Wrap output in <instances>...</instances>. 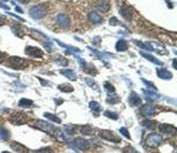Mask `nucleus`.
<instances>
[{
  "mask_svg": "<svg viewBox=\"0 0 177 153\" xmlns=\"http://www.w3.org/2000/svg\"><path fill=\"white\" fill-rule=\"evenodd\" d=\"M30 17L34 19H41L46 14V9L43 5H35L30 9Z\"/></svg>",
  "mask_w": 177,
  "mask_h": 153,
  "instance_id": "f257e3e1",
  "label": "nucleus"
},
{
  "mask_svg": "<svg viewBox=\"0 0 177 153\" xmlns=\"http://www.w3.org/2000/svg\"><path fill=\"white\" fill-rule=\"evenodd\" d=\"M9 65L11 66V68H14V70H23V68H27L28 63L25 60L20 59L18 56H12L9 60Z\"/></svg>",
  "mask_w": 177,
  "mask_h": 153,
  "instance_id": "f03ea898",
  "label": "nucleus"
},
{
  "mask_svg": "<svg viewBox=\"0 0 177 153\" xmlns=\"http://www.w3.org/2000/svg\"><path fill=\"white\" fill-rule=\"evenodd\" d=\"M162 141H163V139H162V136L158 135V134H150L147 136V140H146L147 145L151 146V147H157V146L160 145Z\"/></svg>",
  "mask_w": 177,
  "mask_h": 153,
  "instance_id": "7ed1b4c3",
  "label": "nucleus"
},
{
  "mask_svg": "<svg viewBox=\"0 0 177 153\" xmlns=\"http://www.w3.org/2000/svg\"><path fill=\"white\" fill-rule=\"evenodd\" d=\"M36 127L41 129V131H43V132L48 133V134H54V128H53V126L49 124L48 122H44V121H42V120H37L36 121Z\"/></svg>",
  "mask_w": 177,
  "mask_h": 153,
  "instance_id": "20e7f679",
  "label": "nucleus"
},
{
  "mask_svg": "<svg viewBox=\"0 0 177 153\" xmlns=\"http://www.w3.org/2000/svg\"><path fill=\"white\" fill-rule=\"evenodd\" d=\"M25 54L29 55L31 58H42L43 56V53L42 50L37 48V47H27L25 48Z\"/></svg>",
  "mask_w": 177,
  "mask_h": 153,
  "instance_id": "39448f33",
  "label": "nucleus"
},
{
  "mask_svg": "<svg viewBox=\"0 0 177 153\" xmlns=\"http://www.w3.org/2000/svg\"><path fill=\"white\" fill-rule=\"evenodd\" d=\"M99 136L105 139V140H109V141H113V143H120V139L117 136L114 135V133L110 132V131H101L99 132Z\"/></svg>",
  "mask_w": 177,
  "mask_h": 153,
  "instance_id": "423d86ee",
  "label": "nucleus"
},
{
  "mask_svg": "<svg viewBox=\"0 0 177 153\" xmlns=\"http://www.w3.org/2000/svg\"><path fill=\"white\" fill-rule=\"evenodd\" d=\"M11 121L14 124H17V126H20V124H24L27 122V116L24 114H22V112H16V114L12 115Z\"/></svg>",
  "mask_w": 177,
  "mask_h": 153,
  "instance_id": "0eeeda50",
  "label": "nucleus"
},
{
  "mask_svg": "<svg viewBox=\"0 0 177 153\" xmlns=\"http://www.w3.org/2000/svg\"><path fill=\"white\" fill-rule=\"evenodd\" d=\"M158 129L162 134H171V135H175L176 134V128L171 124H159L158 126Z\"/></svg>",
  "mask_w": 177,
  "mask_h": 153,
  "instance_id": "6e6552de",
  "label": "nucleus"
},
{
  "mask_svg": "<svg viewBox=\"0 0 177 153\" xmlns=\"http://www.w3.org/2000/svg\"><path fill=\"white\" fill-rule=\"evenodd\" d=\"M140 114L141 116H153L156 114V109L153 108V105H150V104H146V105H142L141 109H140Z\"/></svg>",
  "mask_w": 177,
  "mask_h": 153,
  "instance_id": "1a4fd4ad",
  "label": "nucleus"
},
{
  "mask_svg": "<svg viewBox=\"0 0 177 153\" xmlns=\"http://www.w3.org/2000/svg\"><path fill=\"white\" fill-rule=\"evenodd\" d=\"M56 23L59 24L61 28H68L69 24H71V21H69V18L66 14L60 13V14L56 16Z\"/></svg>",
  "mask_w": 177,
  "mask_h": 153,
  "instance_id": "9d476101",
  "label": "nucleus"
},
{
  "mask_svg": "<svg viewBox=\"0 0 177 153\" xmlns=\"http://www.w3.org/2000/svg\"><path fill=\"white\" fill-rule=\"evenodd\" d=\"M74 145L78 147L79 150H81V151H85V150H88V147H90V143H88V140L83 139V138H76L74 139Z\"/></svg>",
  "mask_w": 177,
  "mask_h": 153,
  "instance_id": "9b49d317",
  "label": "nucleus"
},
{
  "mask_svg": "<svg viewBox=\"0 0 177 153\" xmlns=\"http://www.w3.org/2000/svg\"><path fill=\"white\" fill-rule=\"evenodd\" d=\"M128 102L132 107H138V105H141V98L140 96H138L135 92H130L129 95V98H128Z\"/></svg>",
  "mask_w": 177,
  "mask_h": 153,
  "instance_id": "f8f14e48",
  "label": "nucleus"
},
{
  "mask_svg": "<svg viewBox=\"0 0 177 153\" xmlns=\"http://www.w3.org/2000/svg\"><path fill=\"white\" fill-rule=\"evenodd\" d=\"M88 18L92 24H99V23H102V21H103V19H102V16L99 14L98 12H96V11L90 12L88 14Z\"/></svg>",
  "mask_w": 177,
  "mask_h": 153,
  "instance_id": "ddd939ff",
  "label": "nucleus"
},
{
  "mask_svg": "<svg viewBox=\"0 0 177 153\" xmlns=\"http://www.w3.org/2000/svg\"><path fill=\"white\" fill-rule=\"evenodd\" d=\"M96 7L102 12H108L110 10V4L105 0H98L96 2Z\"/></svg>",
  "mask_w": 177,
  "mask_h": 153,
  "instance_id": "4468645a",
  "label": "nucleus"
},
{
  "mask_svg": "<svg viewBox=\"0 0 177 153\" xmlns=\"http://www.w3.org/2000/svg\"><path fill=\"white\" fill-rule=\"evenodd\" d=\"M157 74H158V77L162 78V79H171V78H172V74L167 71V70H165V68H158Z\"/></svg>",
  "mask_w": 177,
  "mask_h": 153,
  "instance_id": "2eb2a0df",
  "label": "nucleus"
},
{
  "mask_svg": "<svg viewBox=\"0 0 177 153\" xmlns=\"http://www.w3.org/2000/svg\"><path fill=\"white\" fill-rule=\"evenodd\" d=\"M11 147L18 153H28V148L19 143H11Z\"/></svg>",
  "mask_w": 177,
  "mask_h": 153,
  "instance_id": "dca6fc26",
  "label": "nucleus"
},
{
  "mask_svg": "<svg viewBox=\"0 0 177 153\" xmlns=\"http://www.w3.org/2000/svg\"><path fill=\"white\" fill-rule=\"evenodd\" d=\"M120 13H121V16H122L126 21H130V19H132V13H130V10L127 9L126 6H121V9H120Z\"/></svg>",
  "mask_w": 177,
  "mask_h": 153,
  "instance_id": "f3484780",
  "label": "nucleus"
},
{
  "mask_svg": "<svg viewBox=\"0 0 177 153\" xmlns=\"http://www.w3.org/2000/svg\"><path fill=\"white\" fill-rule=\"evenodd\" d=\"M60 73H61L62 75H65L66 78L71 79V80H77V74H76V72L71 71V70H61Z\"/></svg>",
  "mask_w": 177,
  "mask_h": 153,
  "instance_id": "a211bd4d",
  "label": "nucleus"
},
{
  "mask_svg": "<svg viewBox=\"0 0 177 153\" xmlns=\"http://www.w3.org/2000/svg\"><path fill=\"white\" fill-rule=\"evenodd\" d=\"M141 54V56H144L146 60H148V61H151V62H153V63H156V65H159V66H163V62L162 61H159V60H157L154 56H152V55H150V54H147V53H140Z\"/></svg>",
  "mask_w": 177,
  "mask_h": 153,
  "instance_id": "6ab92c4d",
  "label": "nucleus"
},
{
  "mask_svg": "<svg viewBox=\"0 0 177 153\" xmlns=\"http://www.w3.org/2000/svg\"><path fill=\"white\" fill-rule=\"evenodd\" d=\"M116 50L117 51H126L128 49V44L127 42L125 41V40H118L116 42Z\"/></svg>",
  "mask_w": 177,
  "mask_h": 153,
  "instance_id": "aec40b11",
  "label": "nucleus"
},
{
  "mask_svg": "<svg viewBox=\"0 0 177 153\" xmlns=\"http://www.w3.org/2000/svg\"><path fill=\"white\" fill-rule=\"evenodd\" d=\"M80 133L83 135H92L93 134V128L90 126V124H85L80 128Z\"/></svg>",
  "mask_w": 177,
  "mask_h": 153,
  "instance_id": "412c9836",
  "label": "nucleus"
},
{
  "mask_svg": "<svg viewBox=\"0 0 177 153\" xmlns=\"http://www.w3.org/2000/svg\"><path fill=\"white\" fill-rule=\"evenodd\" d=\"M141 124L144 126V127H146V128H150V129H154L157 126V122L156 121H150V120H144L142 122H141Z\"/></svg>",
  "mask_w": 177,
  "mask_h": 153,
  "instance_id": "4be33fe9",
  "label": "nucleus"
},
{
  "mask_svg": "<svg viewBox=\"0 0 177 153\" xmlns=\"http://www.w3.org/2000/svg\"><path fill=\"white\" fill-rule=\"evenodd\" d=\"M18 105L22 107V108H30L32 105V101L27 99V98H22L19 102H18Z\"/></svg>",
  "mask_w": 177,
  "mask_h": 153,
  "instance_id": "5701e85b",
  "label": "nucleus"
},
{
  "mask_svg": "<svg viewBox=\"0 0 177 153\" xmlns=\"http://www.w3.org/2000/svg\"><path fill=\"white\" fill-rule=\"evenodd\" d=\"M43 115H44V117H47L48 120L53 121V122H55V123H60V122H61V120H60L59 117H58V116H55V115H53V114H49V112H44Z\"/></svg>",
  "mask_w": 177,
  "mask_h": 153,
  "instance_id": "b1692460",
  "label": "nucleus"
},
{
  "mask_svg": "<svg viewBox=\"0 0 177 153\" xmlns=\"http://www.w3.org/2000/svg\"><path fill=\"white\" fill-rule=\"evenodd\" d=\"M0 138L4 140H9L10 139V132L6 128H0Z\"/></svg>",
  "mask_w": 177,
  "mask_h": 153,
  "instance_id": "393cba45",
  "label": "nucleus"
},
{
  "mask_svg": "<svg viewBox=\"0 0 177 153\" xmlns=\"http://www.w3.org/2000/svg\"><path fill=\"white\" fill-rule=\"evenodd\" d=\"M59 90L62 92H72L73 87L68 84H61V85H59Z\"/></svg>",
  "mask_w": 177,
  "mask_h": 153,
  "instance_id": "a878e982",
  "label": "nucleus"
},
{
  "mask_svg": "<svg viewBox=\"0 0 177 153\" xmlns=\"http://www.w3.org/2000/svg\"><path fill=\"white\" fill-rule=\"evenodd\" d=\"M90 108H91V110H93V111L96 112H98L101 110V105L97 102H95V101L90 102Z\"/></svg>",
  "mask_w": 177,
  "mask_h": 153,
  "instance_id": "bb28decb",
  "label": "nucleus"
},
{
  "mask_svg": "<svg viewBox=\"0 0 177 153\" xmlns=\"http://www.w3.org/2000/svg\"><path fill=\"white\" fill-rule=\"evenodd\" d=\"M104 89H105L109 93H114V92H115V87H114V86H113V85H111L110 83H108V82L104 83Z\"/></svg>",
  "mask_w": 177,
  "mask_h": 153,
  "instance_id": "cd10ccee",
  "label": "nucleus"
},
{
  "mask_svg": "<svg viewBox=\"0 0 177 153\" xmlns=\"http://www.w3.org/2000/svg\"><path fill=\"white\" fill-rule=\"evenodd\" d=\"M104 115H105L107 117H109V119H113V120H117L118 119V115L116 112H111V111H109V110H107V111L104 112Z\"/></svg>",
  "mask_w": 177,
  "mask_h": 153,
  "instance_id": "c85d7f7f",
  "label": "nucleus"
},
{
  "mask_svg": "<svg viewBox=\"0 0 177 153\" xmlns=\"http://www.w3.org/2000/svg\"><path fill=\"white\" fill-rule=\"evenodd\" d=\"M120 133L126 138V139H130V135H129V133H128V129L127 128H125V127H122V128H120Z\"/></svg>",
  "mask_w": 177,
  "mask_h": 153,
  "instance_id": "c756f323",
  "label": "nucleus"
},
{
  "mask_svg": "<svg viewBox=\"0 0 177 153\" xmlns=\"http://www.w3.org/2000/svg\"><path fill=\"white\" fill-rule=\"evenodd\" d=\"M55 132V136H56V139H59L60 141H65V138H64V135H62V132L60 131V129H56V131H54Z\"/></svg>",
  "mask_w": 177,
  "mask_h": 153,
  "instance_id": "7c9ffc66",
  "label": "nucleus"
},
{
  "mask_svg": "<svg viewBox=\"0 0 177 153\" xmlns=\"http://www.w3.org/2000/svg\"><path fill=\"white\" fill-rule=\"evenodd\" d=\"M35 153H54V151L50 147H46V148H41L39 151H36Z\"/></svg>",
  "mask_w": 177,
  "mask_h": 153,
  "instance_id": "2f4dec72",
  "label": "nucleus"
},
{
  "mask_svg": "<svg viewBox=\"0 0 177 153\" xmlns=\"http://www.w3.org/2000/svg\"><path fill=\"white\" fill-rule=\"evenodd\" d=\"M142 83H144L145 85H147V87H150V89H152V90H154V91L157 90V89H156V86L153 85V83H150V82H147L146 79H142Z\"/></svg>",
  "mask_w": 177,
  "mask_h": 153,
  "instance_id": "473e14b6",
  "label": "nucleus"
},
{
  "mask_svg": "<svg viewBox=\"0 0 177 153\" xmlns=\"http://www.w3.org/2000/svg\"><path fill=\"white\" fill-rule=\"evenodd\" d=\"M85 82L88 83V84L90 85V86H91V87H93V89H97V84L93 82L92 79H90V78H86V79H85Z\"/></svg>",
  "mask_w": 177,
  "mask_h": 153,
  "instance_id": "72a5a7b5",
  "label": "nucleus"
},
{
  "mask_svg": "<svg viewBox=\"0 0 177 153\" xmlns=\"http://www.w3.org/2000/svg\"><path fill=\"white\" fill-rule=\"evenodd\" d=\"M144 92H145V95H147L146 97L150 98V99H157L158 98V96L157 95H154V93H151V92H147V91H144Z\"/></svg>",
  "mask_w": 177,
  "mask_h": 153,
  "instance_id": "f704fd0d",
  "label": "nucleus"
},
{
  "mask_svg": "<svg viewBox=\"0 0 177 153\" xmlns=\"http://www.w3.org/2000/svg\"><path fill=\"white\" fill-rule=\"evenodd\" d=\"M123 152L125 153H139L138 151H135V150L132 148V147H126V148L123 150Z\"/></svg>",
  "mask_w": 177,
  "mask_h": 153,
  "instance_id": "c9c22d12",
  "label": "nucleus"
},
{
  "mask_svg": "<svg viewBox=\"0 0 177 153\" xmlns=\"http://www.w3.org/2000/svg\"><path fill=\"white\" fill-rule=\"evenodd\" d=\"M12 29H13V32L17 35V36H19V37H22V34L19 32L20 28H18V26H12Z\"/></svg>",
  "mask_w": 177,
  "mask_h": 153,
  "instance_id": "e433bc0d",
  "label": "nucleus"
},
{
  "mask_svg": "<svg viewBox=\"0 0 177 153\" xmlns=\"http://www.w3.org/2000/svg\"><path fill=\"white\" fill-rule=\"evenodd\" d=\"M109 24H110V25H117L118 22L115 17H111V18H110V21H109Z\"/></svg>",
  "mask_w": 177,
  "mask_h": 153,
  "instance_id": "4c0bfd02",
  "label": "nucleus"
},
{
  "mask_svg": "<svg viewBox=\"0 0 177 153\" xmlns=\"http://www.w3.org/2000/svg\"><path fill=\"white\" fill-rule=\"evenodd\" d=\"M92 68H86V72L90 73V74H96L97 71H96V68H95V66H91Z\"/></svg>",
  "mask_w": 177,
  "mask_h": 153,
  "instance_id": "58836bf2",
  "label": "nucleus"
},
{
  "mask_svg": "<svg viewBox=\"0 0 177 153\" xmlns=\"http://www.w3.org/2000/svg\"><path fill=\"white\" fill-rule=\"evenodd\" d=\"M66 131H67L68 134H72V133L74 132V127H72V126H67V127H66Z\"/></svg>",
  "mask_w": 177,
  "mask_h": 153,
  "instance_id": "ea45409f",
  "label": "nucleus"
},
{
  "mask_svg": "<svg viewBox=\"0 0 177 153\" xmlns=\"http://www.w3.org/2000/svg\"><path fill=\"white\" fill-rule=\"evenodd\" d=\"M5 23H6V18L0 14V25H2V24H5Z\"/></svg>",
  "mask_w": 177,
  "mask_h": 153,
  "instance_id": "a19ab883",
  "label": "nucleus"
},
{
  "mask_svg": "<svg viewBox=\"0 0 177 153\" xmlns=\"http://www.w3.org/2000/svg\"><path fill=\"white\" fill-rule=\"evenodd\" d=\"M14 10L17 11V12H18V13H23V10H22V9H20V7H18V6H16V9H14Z\"/></svg>",
  "mask_w": 177,
  "mask_h": 153,
  "instance_id": "79ce46f5",
  "label": "nucleus"
},
{
  "mask_svg": "<svg viewBox=\"0 0 177 153\" xmlns=\"http://www.w3.org/2000/svg\"><path fill=\"white\" fill-rule=\"evenodd\" d=\"M19 2H22V4H28L30 0H18Z\"/></svg>",
  "mask_w": 177,
  "mask_h": 153,
  "instance_id": "37998d69",
  "label": "nucleus"
},
{
  "mask_svg": "<svg viewBox=\"0 0 177 153\" xmlns=\"http://www.w3.org/2000/svg\"><path fill=\"white\" fill-rule=\"evenodd\" d=\"M172 65H174V68H177V65H176V60L172 61Z\"/></svg>",
  "mask_w": 177,
  "mask_h": 153,
  "instance_id": "c03bdc74",
  "label": "nucleus"
},
{
  "mask_svg": "<svg viewBox=\"0 0 177 153\" xmlns=\"http://www.w3.org/2000/svg\"><path fill=\"white\" fill-rule=\"evenodd\" d=\"M39 80H41V83H42L43 85H48V83L47 82H44V80H42V79H39Z\"/></svg>",
  "mask_w": 177,
  "mask_h": 153,
  "instance_id": "a18cd8bd",
  "label": "nucleus"
},
{
  "mask_svg": "<svg viewBox=\"0 0 177 153\" xmlns=\"http://www.w3.org/2000/svg\"><path fill=\"white\" fill-rule=\"evenodd\" d=\"M2 61V54H1V53H0V62Z\"/></svg>",
  "mask_w": 177,
  "mask_h": 153,
  "instance_id": "49530a36",
  "label": "nucleus"
},
{
  "mask_svg": "<svg viewBox=\"0 0 177 153\" xmlns=\"http://www.w3.org/2000/svg\"><path fill=\"white\" fill-rule=\"evenodd\" d=\"M2 153H10V152H6V151H4V152H2Z\"/></svg>",
  "mask_w": 177,
  "mask_h": 153,
  "instance_id": "de8ad7c7",
  "label": "nucleus"
},
{
  "mask_svg": "<svg viewBox=\"0 0 177 153\" xmlns=\"http://www.w3.org/2000/svg\"><path fill=\"white\" fill-rule=\"evenodd\" d=\"M0 1H6V0H0Z\"/></svg>",
  "mask_w": 177,
  "mask_h": 153,
  "instance_id": "09e8293b",
  "label": "nucleus"
},
{
  "mask_svg": "<svg viewBox=\"0 0 177 153\" xmlns=\"http://www.w3.org/2000/svg\"><path fill=\"white\" fill-rule=\"evenodd\" d=\"M167 1H169V0H167Z\"/></svg>",
  "mask_w": 177,
  "mask_h": 153,
  "instance_id": "8fccbe9b",
  "label": "nucleus"
}]
</instances>
